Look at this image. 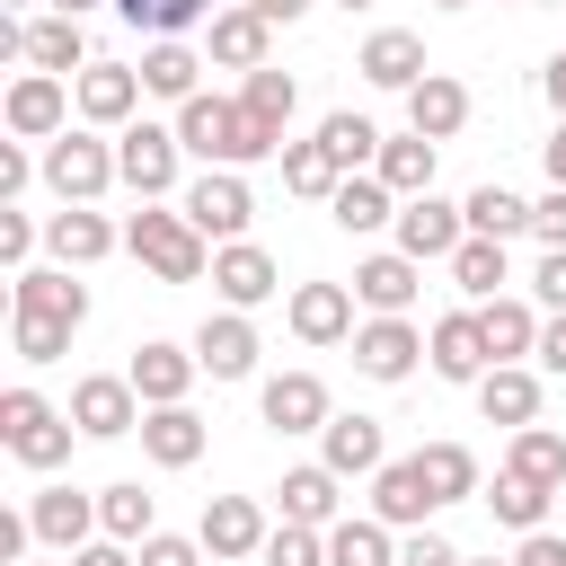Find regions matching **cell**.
Wrapping results in <instances>:
<instances>
[{"label":"cell","mask_w":566,"mask_h":566,"mask_svg":"<svg viewBox=\"0 0 566 566\" xmlns=\"http://www.w3.org/2000/svg\"><path fill=\"white\" fill-rule=\"evenodd\" d=\"M548 97H557V115H566V53L548 62Z\"/></svg>","instance_id":"59"},{"label":"cell","mask_w":566,"mask_h":566,"mask_svg":"<svg viewBox=\"0 0 566 566\" xmlns=\"http://www.w3.org/2000/svg\"><path fill=\"white\" fill-rule=\"evenodd\" d=\"M380 212H389V195H380V186H336V221H345V230H371Z\"/></svg>","instance_id":"45"},{"label":"cell","mask_w":566,"mask_h":566,"mask_svg":"<svg viewBox=\"0 0 566 566\" xmlns=\"http://www.w3.org/2000/svg\"><path fill=\"white\" fill-rule=\"evenodd\" d=\"M248 9H256V18H265V27H292V18H301V9H310V0H248Z\"/></svg>","instance_id":"55"},{"label":"cell","mask_w":566,"mask_h":566,"mask_svg":"<svg viewBox=\"0 0 566 566\" xmlns=\"http://www.w3.org/2000/svg\"><path fill=\"white\" fill-rule=\"evenodd\" d=\"M398 566H460V557H451V539H442V531H424V539H407V557H398Z\"/></svg>","instance_id":"49"},{"label":"cell","mask_w":566,"mask_h":566,"mask_svg":"<svg viewBox=\"0 0 566 566\" xmlns=\"http://www.w3.org/2000/svg\"><path fill=\"white\" fill-rule=\"evenodd\" d=\"M35 531H44V539H62V548H71V539H88V495L53 486V495L35 504Z\"/></svg>","instance_id":"38"},{"label":"cell","mask_w":566,"mask_h":566,"mask_svg":"<svg viewBox=\"0 0 566 566\" xmlns=\"http://www.w3.org/2000/svg\"><path fill=\"white\" fill-rule=\"evenodd\" d=\"M469 221H478L486 239H513V230L531 221V203H522V195H504V186H478V195H469Z\"/></svg>","instance_id":"36"},{"label":"cell","mask_w":566,"mask_h":566,"mask_svg":"<svg viewBox=\"0 0 566 566\" xmlns=\"http://www.w3.org/2000/svg\"><path fill=\"white\" fill-rule=\"evenodd\" d=\"M203 539H212L221 557H239V548H256V539H265V531H256V504H248V495H221V504L203 513Z\"/></svg>","instance_id":"28"},{"label":"cell","mask_w":566,"mask_h":566,"mask_svg":"<svg viewBox=\"0 0 566 566\" xmlns=\"http://www.w3.org/2000/svg\"><path fill=\"white\" fill-rule=\"evenodd\" d=\"M354 363H363L371 380H398V371L416 363V327H407V318H380V327H363V336H354Z\"/></svg>","instance_id":"14"},{"label":"cell","mask_w":566,"mask_h":566,"mask_svg":"<svg viewBox=\"0 0 566 566\" xmlns=\"http://www.w3.org/2000/svg\"><path fill=\"white\" fill-rule=\"evenodd\" d=\"M71 566H124V548H80Z\"/></svg>","instance_id":"57"},{"label":"cell","mask_w":566,"mask_h":566,"mask_svg":"<svg viewBox=\"0 0 566 566\" xmlns=\"http://www.w3.org/2000/svg\"><path fill=\"white\" fill-rule=\"evenodd\" d=\"M539 292L566 310V248H548V256H539Z\"/></svg>","instance_id":"54"},{"label":"cell","mask_w":566,"mask_h":566,"mask_svg":"<svg viewBox=\"0 0 566 566\" xmlns=\"http://www.w3.org/2000/svg\"><path fill=\"white\" fill-rule=\"evenodd\" d=\"M186 212H195V230H212V239H239V230H248V186L221 168V177H203V186L186 195Z\"/></svg>","instance_id":"6"},{"label":"cell","mask_w":566,"mask_h":566,"mask_svg":"<svg viewBox=\"0 0 566 566\" xmlns=\"http://www.w3.org/2000/svg\"><path fill=\"white\" fill-rule=\"evenodd\" d=\"M398 248H407V256H451V248H460V212L433 203V195H416V203L398 212Z\"/></svg>","instance_id":"7"},{"label":"cell","mask_w":566,"mask_h":566,"mask_svg":"<svg viewBox=\"0 0 566 566\" xmlns=\"http://www.w3.org/2000/svg\"><path fill=\"white\" fill-rule=\"evenodd\" d=\"M327 566H389V539H380L371 522H345V531L327 539Z\"/></svg>","instance_id":"40"},{"label":"cell","mask_w":566,"mask_h":566,"mask_svg":"<svg viewBox=\"0 0 566 566\" xmlns=\"http://www.w3.org/2000/svg\"><path fill=\"white\" fill-rule=\"evenodd\" d=\"M531 221H539V230H548V239H557V248H566V186H557V195H548V203H531Z\"/></svg>","instance_id":"53"},{"label":"cell","mask_w":566,"mask_h":566,"mask_svg":"<svg viewBox=\"0 0 566 566\" xmlns=\"http://www.w3.org/2000/svg\"><path fill=\"white\" fill-rule=\"evenodd\" d=\"M283 513L292 522H327L336 513V469H292L283 478Z\"/></svg>","instance_id":"32"},{"label":"cell","mask_w":566,"mask_h":566,"mask_svg":"<svg viewBox=\"0 0 566 566\" xmlns=\"http://www.w3.org/2000/svg\"><path fill=\"white\" fill-rule=\"evenodd\" d=\"M115 168H124V186H133V195H168V177H177V133L133 124V133H124V150H115Z\"/></svg>","instance_id":"4"},{"label":"cell","mask_w":566,"mask_h":566,"mask_svg":"<svg viewBox=\"0 0 566 566\" xmlns=\"http://www.w3.org/2000/svg\"><path fill=\"white\" fill-rule=\"evenodd\" d=\"M80 53H88V35H80V18H44V27L27 35V62H35V71H71Z\"/></svg>","instance_id":"29"},{"label":"cell","mask_w":566,"mask_h":566,"mask_svg":"<svg viewBox=\"0 0 566 566\" xmlns=\"http://www.w3.org/2000/svg\"><path fill=\"white\" fill-rule=\"evenodd\" d=\"M451 274H460L469 292H495V283H504V239H486V230L460 239V248H451Z\"/></svg>","instance_id":"35"},{"label":"cell","mask_w":566,"mask_h":566,"mask_svg":"<svg viewBox=\"0 0 566 566\" xmlns=\"http://www.w3.org/2000/svg\"><path fill=\"white\" fill-rule=\"evenodd\" d=\"M124 380H133V389H142V398H159V407H177V389H186V380H195V363H186V354H177V345H142V354H133V371H124Z\"/></svg>","instance_id":"19"},{"label":"cell","mask_w":566,"mask_h":566,"mask_svg":"<svg viewBox=\"0 0 566 566\" xmlns=\"http://www.w3.org/2000/svg\"><path fill=\"white\" fill-rule=\"evenodd\" d=\"M318 142H327V150H336V159L354 168V159H363V150L380 142V133H371V115H327V124H318Z\"/></svg>","instance_id":"43"},{"label":"cell","mask_w":566,"mask_h":566,"mask_svg":"<svg viewBox=\"0 0 566 566\" xmlns=\"http://www.w3.org/2000/svg\"><path fill=\"white\" fill-rule=\"evenodd\" d=\"M212 283H221L230 301H265V292H274V256L239 239V248H221V256H212Z\"/></svg>","instance_id":"17"},{"label":"cell","mask_w":566,"mask_h":566,"mask_svg":"<svg viewBox=\"0 0 566 566\" xmlns=\"http://www.w3.org/2000/svg\"><path fill=\"white\" fill-rule=\"evenodd\" d=\"M292 327H301V336H310V345H336V336H345V327H354V301H345V292H336V283H310V292H301V301H292Z\"/></svg>","instance_id":"18"},{"label":"cell","mask_w":566,"mask_h":566,"mask_svg":"<svg viewBox=\"0 0 566 566\" xmlns=\"http://www.w3.org/2000/svg\"><path fill=\"white\" fill-rule=\"evenodd\" d=\"M62 345H71V327H53V318H18V354H27V363H53Z\"/></svg>","instance_id":"48"},{"label":"cell","mask_w":566,"mask_h":566,"mask_svg":"<svg viewBox=\"0 0 566 566\" xmlns=\"http://www.w3.org/2000/svg\"><path fill=\"white\" fill-rule=\"evenodd\" d=\"M539 363H548V371H566V318H557V327L539 336Z\"/></svg>","instance_id":"56"},{"label":"cell","mask_w":566,"mask_h":566,"mask_svg":"<svg viewBox=\"0 0 566 566\" xmlns=\"http://www.w3.org/2000/svg\"><path fill=\"white\" fill-rule=\"evenodd\" d=\"M133 256L159 265L168 283H186V274L203 265V248H195V212H133Z\"/></svg>","instance_id":"3"},{"label":"cell","mask_w":566,"mask_h":566,"mask_svg":"<svg viewBox=\"0 0 566 566\" xmlns=\"http://www.w3.org/2000/svg\"><path fill=\"white\" fill-rule=\"evenodd\" d=\"M142 566H195V539H142Z\"/></svg>","instance_id":"50"},{"label":"cell","mask_w":566,"mask_h":566,"mask_svg":"<svg viewBox=\"0 0 566 566\" xmlns=\"http://www.w3.org/2000/svg\"><path fill=\"white\" fill-rule=\"evenodd\" d=\"M115 9H124L133 27H150V35H177V27H186L203 0H115Z\"/></svg>","instance_id":"44"},{"label":"cell","mask_w":566,"mask_h":566,"mask_svg":"<svg viewBox=\"0 0 566 566\" xmlns=\"http://www.w3.org/2000/svg\"><path fill=\"white\" fill-rule=\"evenodd\" d=\"M486 310H460V318H442L433 327V363L451 371V380H486Z\"/></svg>","instance_id":"5"},{"label":"cell","mask_w":566,"mask_h":566,"mask_svg":"<svg viewBox=\"0 0 566 566\" xmlns=\"http://www.w3.org/2000/svg\"><path fill=\"white\" fill-rule=\"evenodd\" d=\"M53 248H62L71 265H88V256H106V248H115V230H106L97 212H62V221H53Z\"/></svg>","instance_id":"37"},{"label":"cell","mask_w":566,"mask_h":566,"mask_svg":"<svg viewBox=\"0 0 566 566\" xmlns=\"http://www.w3.org/2000/svg\"><path fill=\"white\" fill-rule=\"evenodd\" d=\"M486 566H495V557H486Z\"/></svg>","instance_id":"61"},{"label":"cell","mask_w":566,"mask_h":566,"mask_svg":"<svg viewBox=\"0 0 566 566\" xmlns=\"http://www.w3.org/2000/svg\"><path fill=\"white\" fill-rule=\"evenodd\" d=\"M478 398H486V416H504V424H531V416H539V380H531V371H486Z\"/></svg>","instance_id":"25"},{"label":"cell","mask_w":566,"mask_h":566,"mask_svg":"<svg viewBox=\"0 0 566 566\" xmlns=\"http://www.w3.org/2000/svg\"><path fill=\"white\" fill-rule=\"evenodd\" d=\"M513 566H566V539H548V531H531V539H522V557H513Z\"/></svg>","instance_id":"51"},{"label":"cell","mask_w":566,"mask_h":566,"mask_svg":"<svg viewBox=\"0 0 566 566\" xmlns=\"http://www.w3.org/2000/svg\"><path fill=\"white\" fill-rule=\"evenodd\" d=\"M44 168H53V186H62L71 203H80V195H97L106 177H124V168H115L97 142H80V133H71V142H53V159H44Z\"/></svg>","instance_id":"11"},{"label":"cell","mask_w":566,"mask_h":566,"mask_svg":"<svg viewBox=\"0 0 566 566\" xmlns=\"http://www.w3.org/2000/svg\"><path fill=\"white\" fill-rule=\"evenodd\" d=\"M212 53L239 62V71H265V18L239 9V18H212Z\"/></svg>","instance_id":"23"},{"label":"cell","mask_w":566,"mask_h":566,"mask_svg":"<svg viewBox=\"0 0 566 566\" xmlns=\"http://www.w3.org/2000/svg\"><path fill=\"white\" fill-rule=\"evenodd\" d=\"M486 345H495V354H522V345H531V310L495 301V310H486Z\"/></svg>","instance_id":"46"},{"label":"cell","mask_w":566,"mask_h":566,"mask_svg":"<svg viewBox=\"0 0 566 566\" xmlns=\"http://www.w3.org/2000/svg\"><path fill=\"white\" fill-rule=\"evenodd\" d=\"M363 71L389 80V88H416V80H424V44H416L407 27H380V35L363 44Z\"/></svg>","instance_id":"13"},{"label":"cell","mask_w":566,"mask_h":566,"mask_svg":"<svg viewBox=\"0 0 566 566\" xmlns=\"http://www.w3.org/2000/svg\"><path fill=\"white\" fill-rule=\"evenodd\" d=\"M354 292H363L371 310H407V292H416V256H371V265L354 274Z\"/></svg>","instance_id":"24"},{"label":"cell","mask_w":566,"mask_h":566,"mask_svg":"<svg viewBox=\"0 0 566 566\" xmlns=\"http://www.w3.org/2000/svg\"><path fill=\"white\" fill-rule=\"evenodd\" d=\"M97 513H106V531H115V539H150V495H142V486H106V504H97Z\"/></svg>","instance_id":"39"},{"label":"cell","mask_w":566,"mask_h":566,"mask_svg":"<svg viewBox=\"0 0 566 566\" xmlns=\"http://www.w3.org/2000/svg\"><path fill=\"white\" fill-rule=\"evenodd\" d=\"M248 106L283 133V124H292V80H283V71H248Z\"/></svg>","instance_id":"42"},{"label":"cell","mask_w":566,"mask_h":566,"mask_svg":"<svg viewBox=\"0 0 566 566\" xmlns=\"http://www.w3.org/2000/svg\"><path fill=\"white\" fill-rule=\"evenodd\" d=\"M177 142L230 168V159H256V150H274V124H265L248 97H186V124H177Z\"/></svg>","instance_id":"1"},{"label":"cell","mask_w":566,"mask_h":566,"mask_svg":"<svg viewBox=\"0 0 566 566\" xmlns=\"http://www.w3.org/2000/svg\"><path fill=\"white\" fill-rule=\"evenodd\" d=\"M53 9H62V18H80V9H88V0H53Z\"/></svg>","instance_id":"60"},{"label":"cell","mask_w":566,"mask_h":566,"mask_svg":"<svg viewBox=\"0 0 566 566\" xmlns=\"http://www.w3.org/2000/svg\"><path fill=\"white\" fill-rule=\"evenodd\" d=\"M416 460H424V486H433V504H451V495H469V486H478V460H469L460 442H424Z\"/></svg>","instance_id":"26"},{"label":"cell","mask_w":566,"mask_h":566,"mask_svg":"<svg viewBox=\"0 0 566 566\" xmlns=\"http://www.w3.org/2000/svg\"><path fill=\"white\" fill-rule=\"evenodd\" d=\"M0 433H9V451L27 460V469H53L62 451H71V433H62V416L35 398V389H9L0 398Z\"/></svg>","instance_id":"2"},{"label":"cell","mask_w":566,"mask_h":566,"mask_svg":"<svg viewBox=\"0 0 566 566\" xmlns=\"http://www.w3.org/2000/svg\"><path fill=\"white\" fill-rule=\"evenodd\" d=\"M336 150L327 142H301V150H283V186H301V195H336Z\"/></svg>","instance_id":"34"},{"label":"cell","mask_w":566,"mask_h":566,"mask_svg":"<svg viewBox=\"0 0 566 566\" xmlns=\"http://www.w3.org/2000/svg\"><path fill=\"white\" fill-rule=\"evenodd\" d=\"M345 9H354V0H345Z\"/></svg>","instance_id":"62"},{"label":"cell","mask_w":566,"mask_h":566,"mask_svg":"<svg viewBox=\"0 0 566 566\" xmlns=\"http://www.w3.org/2000/svg\"><path fill=\"white\" fill-rule=\"evenodd\" d=\"M195 363H203L212 380H239V371L256 363V336H248V318H203V336H195Z\"/></svg>","instance_id":"12"},{"label":"cell","mask_w":566,"mask_h":566,"mask_svg":"<svg viewBox=\"0 0 566 566\" xmlns=\"http://www.w3.org/2000/svg\"><path fill=\"white\" fill-rule=\"evenodd\" d=\"M18 318H53V327H80L88 318V292L71 274H18Z\"/></svg>","instance_id":"8"},{"label":"cell","mask_w":566,"mask_h":566,"mask_svg":"<svg viewBox=\"0 0 566 566\" xmlns=\"http://www.w3.org/2000/svg\"><path fill=\"white\" fill-rule=\"evenodd\" d=\"M513 478L557 486V478H566V442H557V433H539V424H522V442H513Z\"/></svg>","instance_id":"31"},{"label":"cell","mask_w":566,"mask_h":566,"mask_svg":"<svg viewBox=\"0 0 566 566\" xmlns=\"http://www.w3.org/2000/svg\"><path fill=\"white\" fill-rule=\"evenodd\" d=\"M407 115H416V133H460V115H469V88L424 71V80L407 88Z\"/></svg>","instance_id":"16"},{"label":"cell","mask_w":566,"mask_h":566,"mask_svg":"<svg viewBox=\"0 0 566 566\" xmlns=\"http://www.w3.org/2000/svg\"><path fill=\"white\" fill-rule=\"evenodd\" d=\"M133 97H142L133 71H115V62H88V71H80V115L115 124V115H133Z\"/></svg>","instance_id":"15"},{"label":"cell","mask_w":566,"mask_h":566,"mask_svg":"<svg viewBox=\"0 0 566 566\" xmlns=\"http://www.w3.org/2000/svg\"><path fill=\"white\" fill-rule=\"evenodd\" d=\"M142 88H159V97H195V53L186 44H150V62H142Z\"/></svg>","instance_id":"33"},{"label":"cell","mask_w":566,"mask_h":566,"mask_svg":"<svg viewBox=\"0 0 566 566\" xmlns=\"http://www.w3.org/2000/svg\"><path fill=\"white\" fill-rule=\"evenodd\" d=\"M265 566H318V539H310V522H283V531L265 539Z\"/></svg>","instance_id":"47"},{"label":"cell","mask_w":566,"mask_h":566,"mask_svg":"<svg viewBox=\"0 0 566 566\" xmlns=\"http://www.w3.org/2000/svg\"><path fill=\"white\" fill-rule=\"evenodd\" d=\"M495 513H504L513 531H539V513H548V486H531V478H504V486H495Z\"/></svg>","instance_id":"41"},{"label":"cell","mask_w":566,"mask_h":566,"mask_svg":"<svg viewBox=\"0 0 566 566\" xmlns=\"http://www.w3.org/2000/svg\"><path fill=\"white\" fill-rule=\"evenodd\" d=\"M327 469L345 478V469H380V424L371 416H336L327 424Z\"/></svg>","instance_id":"22"},{"label":"cell","mask_w":566,"mask_h":566,"mask_svg":"<svg viewBox=\"0 0 566 566\" xmlns=\"http://www.w3.org/2000/svg\"><path fill=\"white\" fill-rule=\"evenodd\" d=\"M133 398H142L133 380H106V371H97V380L71 389V416H80L88 433H133Z\"/></svg>","instance_id":"10"},{"label":"cell","mask_w":566,"mask_h":566,"mask_svg":"<svg viewBox=\"0 0 566 566\" xmlns=\"http://www.w3.org/2000/svg\"><path fill=\"white\" fill-rule=\"evenodd\" d=\"M548 177L566 186V124H557V142H548Z\"/></svg>","instance_id":"58"},{"label":"cell","mask_w":566,"mask_h":566,"mask_svg":"<svg viewBox=\"0 0 566 566\" xmlns=\"http://www.w3.org/2000/svg\"><path fill=\"white\" fill-rule=\"evenodd\" d=\"M424 504H433V486H424V460H389V469H380V513H389V522H416Z\"/></svg>","instance_id":"27"},{"label":"cell","mask_w":566,"mask_h":566,"mask_svg":"<svg viewBox=\"0 0 566 566\" xmlns=\"http://www.w3.org/2000/svg\"><path fill=\"white\" fill-rule=\"evenodd\" d=\"M265 424H283V433H310V424H327V389H318L310 371H283V380H265Z\"/></svg>","instance_id":"9"},{"label":"cell","mask_w":566,"mask_h":566,"mask_svg":"<svg viewBox=\"0 0 566 566\" xmlns=\"http://www.w3.org/2000/svg\"><path fill=\"white\" fill-rule=\"evenodd\" d=\"M380 186H407V195H424V186H433V133H416V142H389V150H380Z\"/></svg>","instance_id":"30"},{"label":"cell","mask_w":566,"mask_h":566,"mask_svg":"<svg viewBox=\"0 0 566 566\" xmlns=\"http://www.w3.org/2000/svg\"><path fill=\"white\" fill-rule=\"evenodd\" d=\"M142 442H150V460H159V469H186V460L203 451V424H195L186 407H159V416L142 424Z\"/></svg>","instance_id":"20"},{"label":"cell","mask_w":566,"mask_h":566,"mask_svg":"<svg viewBox=\"0 0 566 566\" xmlns=\"http://www.w3.org/2000/svg\"><path fill=\"white\" fill-rule=\"evenodd\" d=\"M9 124H18V133H53V124H62V80H53V71L18 80V88H9Z\"/></svg>","instance_id":"21"},{"label":"cell","mask_w":566,"mask_h":566,"mask_svg":"<svg viewBox=\"0 0 566 566\" xmlns=\"http://www.w3.org/2000/svg\"><path fill=\"white\" fill-rule=\"evenodd\" d=\"M27 239H35V230H27V212H0V256H9V265L27 256Z\"/></svg>","instance_id":"52"}]
</instances>
